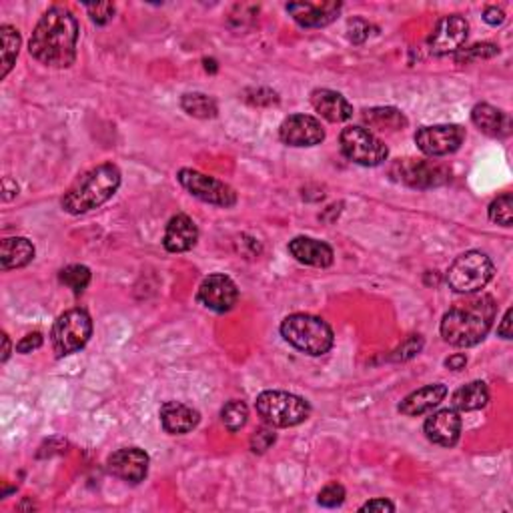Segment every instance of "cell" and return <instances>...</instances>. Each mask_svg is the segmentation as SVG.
<instances>
[{
	"mask_svg": "<svg viewBox=\"0 0 513 513\" xmlns=\"http://www.w3.org/2000/svg\"><path fill=\"white\" fill-rule=\"evenodd\" d=\"M466 141V129L461 124H433L415 133V144L428 157H445L458 151Z\"/></svg>",
	"mask_w": 513,
	"mask_h": 513,
	"instance_id": "obj_11",
	"label": "cell"
},
{
	"mask_svg": "<svg viewBox=\"0 0 513 513\" xmlns=\"http://www.w3.org/2000/svg\"><path fill=\"white\" fill-rule=\"evenodd\" d=\"M86 11L91 15V21L94 25H106L113 21L114 16V5L113 3H96V5H86Z\"/></svg>",
	"mask_w": 513,
	"mask_h": 513,
	"instance_id": "obj_36",
	"label": "cell"
},
{
	"mask_svg": "<svg viewBox=\"0 0 513 513\" xmlns=\"http://www.w3.org/2000/svg\"><path fill=\"white\" fill-rule=\"evenodd\" d=\"M343 5L329 0V3H289L287 13L293 16L297 25L305 28H321L331 25L341 13Z\"/></svg>",
	"mask_w": 513,
	"mask_h": 513,
	"instance_id": "obj_17",
	"label": "cell"
},
{
	"mask_svg": "<svg viewBox=\"0 0 513 513\" xmlns=\"http://www.w3.org/2000/svg\"><path fill=\"white\" fill-rule=\"evenodd\" d=\"M468 33H469V25L466 18L459 15L443 16L441 21L435 25L433 33L428 38L429 51L439 56L458 53L461 51L463 43L468 41Z\"/></svg>",
	"mask_w": 513,
	"mask_h": 513,
	"instance_id": "obj_12",
	"label": "cell"
},
{
	"mask_svg": "<svg viewBox=\"0 0 513 513\" xmlns=\"http://www.w3.org/2000/svg\"><path fill=\"white\" fill-rule=\"evenodd\" d=\"M35 259V245L26 237H8L0 243V267L3 271L26 267Z\"/></svg>",
	"mask_w": 513,
	"mask_h": 513,
	"instance_id": "obj_24",
	"label": "cell"
},
{
	"mask_svg": "<svg viewBox=\"0 0 513 513\" xmlns=\"http://www.w3.org/2000/svg\"><path fill=\"white\" fill-rule=\"evenodd\" d=\"M197 297L211 311L227 313L239 301V289L231 277L222 273H212L202 279Z\"/></svg>",
	"mask_w": 513,
	"mask_h": 513,
	"instance_id": "obj_13",
	"label": "cell"
},
{
	"mask_svg": "<svg viewBox=\"0 0 513 513\" xmlns=\"http://www.w3.org/2000/svg\"><path fill=\"white\" fill-rule=\"evenodd\" d=\"M255 408L271 428H295L311 413L303 397L287 391H263L257 397Z\"/></svg>",
	"mask_w": 513,
	"mask_h": 513,
	"instance_id": "obj_6",
	"label": "cell"
},
{
	"mask_svg": "<svg viewBox=\"0 0 513 513\" xmlns=\"http://www.w3.org/2000/svg\"><path fill=\"white\" fill-rule=\"evenodd\" d=\"M363 121L377 131H401L408 127L405 114L393 106H375V109L365 111Z\"/></svg>",
	"mask_w": 513,
	"mask_h": 513,
	"instance_id": "obj_26",
	"label": "cell"
},
{
	"mask_svg": "<svg viewBox=\"0 0 513 513\" xmlns=\"http://www.w3.org/2000/svg\"><path fill=\"white\" fill-rule=\"evenodd\" d=\"M277 441V435L271 428H261L253 433V438H251V449L255 453H265L271 445Z\"/></svg>",
	"mask_w": 513,
	"mask_h": 513,
	"instance_id": "obj_37",
	"label": "cell"
},
{
	"mask_svg": "<svg viewBox=\"0 0 513 513\" xmlns=\"http://www.w3.org/2000/svg\"><path fill=\"white\" fill-rule=\"evenodd\" d=\"M499 54V48L491 43H481V44H473L469 48H461V51L455 53V63H476V61H486L491 59V56Z\"/></svg>",
	"mask_w": 513,
	"mask_h": 513,
	"instance_id": "obj_32",
	"label": "cell"
},
{
	"mask_svg": "<svg viewBox=\"0 0 513 513\" xmlns=\"http://www.w3.org/2000/svg\"><path fill=\"white\" fill-rule=\"evenodd\" d=\"M448 395V387L443 383H431L425 385L421 390L409 393L405 400L400 403V413L408 415V418H419L423 413H429L431 409L445 400Z\"/></svg>",
	"mask_w": 513,
	"mask_h": 513,
	"instance_id": "obj_22",
	"label": "cell"
},
{
	"mask_svg": "<svg viewBox=\"0 0 513 513\" xmlns=\"http://www.w3.org/2000/svg\"><path fill=\"white\" fill-rule=\"evenodd\" d=\"M489 219L501 227L513 225V197L511 192H503L489 205Z\"/></svg>",
	"mask_w": 513,
	"mask_h": 513,
	"instance_id": "obj_31",
	"label": "cell"
},
{
	"mask_svg": "<svg viewBox=\"0 0 513 513\" xmlns=\"http://www.w3.org/2000/svg\"><path fill=\"white\" fill-rule=\"evenodd\" d=\"M119 187L121 171L113 163H104L83 173L64 192L61 205L71 215H84V212L99 209L106 201L113 199Z\"/></svg>",
	"mask_w": 513,
	"mask_h": 513,
	"instance_id": "obj_3",
	"label": "cell"
},
{
	"mask_svg": "<svg viewBox=\"0 0 513 513\" xmlns=\"http://www.w3.org/2000/svg\"><path fill=\"white\" fill-rule=\"evenodd\" d=\"M319 506L323 508H339L345 501V488L341 483H329L317 496Z\"/></svg>",
	"mask_w": 513,
	"mask_h": 513,
	"instance_id": "obj_33",
	"label": "cell"
},
{
	"mask_svg": "<svg viewBox=\"0 0 513 513\" xmlns=\"http://www.w3.org/2000/svg\"><path fill=\"white\" fill-rule=\"evenodd\" d=\"M183 111L195 119H215L217 117V103L212 96L205 93H187L181 99Z\"/></svg>",
	"mask_w": 513,
	"mask_h": 513,
	"instance_id": "obj_27",
	"label": "cell"
},
{
	"mask_svg": "<svg viewBox=\"0 0 513 513\" xmlns=\"http://www.w3.org/2000/svg\"><path fill=\"white\" fill-rule=\"evenodd\" d=\"M0 36H3V74L0 76L6 79V74L13 71L18 51H21V35L11 25H3L0 26Z\"/></svg>",
	"mask_w": 513,
	"mask_h": 513,
	"instance_id": "obj_28",
	"label": "cell"
},
{
	"mask_svg": "<svg viewBox=\"0 0 513 513\" xmlns=\"http://www.w3.org/2000/svg\"><path fill=\"white\" fill-rule=\"evenodd\" d=\"M489 403V390L483 381H471L459 387L451 397V408L455 411H478Z\"/></svg>",
	"mask_w": 513,
	"mask_h": 513,
	"instance_id": "obj_25",
	"label": "cell"
},
{
	"mask_svg": "<svg viewBox=\"0 0 513 513\" xmlns=\"http://www.w3.org/2000/svg\"><path fill=\"white\" fill-rule=\"evenodd\" d=\"M3 363L8 361V357H11V339H8L6 333H3Z\"/></svg>",
	"mask_w": 513,
	"mask_h": 513,
	"instance_id": "obj_44",
	"label": "cell"
},
{
	"mask_svg": "<svg viewBox=\"0 0 513 513\" xmlns=\"http://www.w3.org/2000/svg\"><path fill=\"white\" fill-rule=\"evenodd\" d=\"M201 415L197 409L189 408L185 403L167 401L161 408V425L171 435H185L199 425Z\"/></svg>",
	"mask_w": 513,
	"mask_h": 513,
	"instance_id": "obj_21",
	"label": "cell"
},
{
	"mask_svg": "<svg viewBox=\"0 0 513 513\" xmlns=\"http://www.w3.org/2000/svg\"><path fill=\"white\" fill-rule=\"evenodd\" d=\"M59 281L69 287L74 295H81L91 283V269L84 265H69L61 271Z\"/></svg>",
	"mask_w": 513,
	"mask_h": 513,
	"instance_id": "obj_30",
	"label": "cell"
},
{
	"mask_svg": "<svg viewBox=\"0 0 513 513\" xmlns=\"http://www.w3.org/2000/svg\"><path fill=\"white\" fill-rule=\"evenodd\" d=\"M313 109L329 123H345L353 117V106L341 93L331 89H317L311 94Z\"/></svg>",
	"mask_w": 513,
	"mask_h": 513,
	"instance_id": "obj_20",
	"label": "cell"
},
{
	"mask_svg": "<svg viewBox=\"0 0 513 513\" xmlns=\"http://www.w3.org/2000/svg\"><path fill=\"white\" fill-rule=\"evenodd\" d=\"M76 43H79L76 18L66 8L53 6L36 23L28 53L51 69H69L76 59Z\"/></svg>",
	"mask_w": 513,
	"mask_h": 513,
	"instance_id": "obj_1",
	"label": "cell"
},
{
	"mask_svg": "<svg viewBox=\"0 0 513 513\" xmlns=\"http://www.w3.org/2000/svg\"><path fill=\"white\" fill-rule=\"evenodd\" d=\"M360 511H395V506H393L390 499L377 498V499L367 501L365 506L360 508Z\"/></svg>",
	"mask_w": 513,
	"mask_h": 513,
	"instance_id": "obj_40",
	"label": "cell"
},
{
	"mask_svg": "<svg viewBox=\"0 0 513 513\" xmlns=\"http://www.w3.org/2000/svg\"><path fill=\"white\" fill-rule=\"evenodd\" d=\"M106 469L127 483H141L149 473V455L139 448H123L106 459Z\"/></svg>",
	"mask_w": 513,
	"mask_h": 513,
	"instance_id": "obj_15",
	"label": "cell"
},
{
	"mask_svg": "<svg viewBox=\"0 0 513 513\" xmlns=\"http://www.w3.org/2000/svg\"><path fill=\"white\" fill-rule=\"evenodd\" d=\"M281 335L295 350L313 357L329 353L335 343L333 329L327 325V321H323L321 317L307 313L285 317L283 323H281Z\"/></svg>",
	"mask_w": 513,
	"mask_h": 513,
	"instance_id": "obj_4",
	"label": "cell"
},
{
	"mask_svg": "<svg viewBox=\"0 0 513 513\" xmlns=\"http://www.w3.org/2000/svg\"><path fill=\"white\" fill-rule=\"evenodd\" d=\"M471 121L481 133L489 134V137H508L511 133L509 114L488 103H479L473 106Z\"/></svg>",
	"mask_w": 513,
	"mask_h": 513,
	"instance_id": "obj_23",
	"label": "cell"
},
{
	"mask_svg": "<svg viewBox=\"0 0 513 513\" xmlns=\"http://www.w3.org/2000/svg\"><path fill=\"white\" fill-rule=\"evenodd\" d=\"M371 23H367L365 18L361 16H355L350 21V25H347V33H350V41L353 44H363L367 38H370L371 35Z\"/></svg>",
	"mask_w": 513,
	"mask_h": 513,
	"instance_id": "obj_34",
	"label": "cell"
},
{
	"mask_svg": "<svg viewBox=\"0 0 513 513\" xmlns=\"http://www.w3.org/2000/svg\"><path fill=\"white\" fill-rule=\"evenodd\" d=\"M466 365H468V357L463 353H455V355L445 360V367H448V370H451V371H461Z\"/></svg>",
	"mask_w": 513,
	"mask_h": 513,
	"instance_id": "obj_42",
	"label": "cell"
},
{
	"mask_svg": "<svg viewBox=\"0 0 513 513\" xmlns=\"http://www.w3.org/2000/svg\"><path fill=\"white\" fill-rule=\"evenodd\" d=\"M247 93L249 94H255V99H247V101L251 104H257V106H261V104H273V103L279 101L277 99V93L269 91V89H251Z\"/></svg>",
	"mask_w": 513,
	"mask_h": 513,
	"instance_id": "obj_39",
	"label": "cell"
},
{
	"mask_svg": "<svg viewBox=\"0 0 513 513\" xmlns=\"http://www.w3.org/2000/svg\"><path fill=\"white\" fill-rule=\"evenodd\" d=\"M339 144L345 157L361 167H380L390 157L385 143L363 127H345L339 137Z\"/></svg>",
	"mask_w": 513,
	"mask_h": 513,
	"instance_id": "obj_8",
	"label": "cell"
},
{
	"mask_svg": "<svg viewBox=\"0 0 513 513\" xmlns=\"http://www.w3.org/2000/svg\"><path fill=\"white\" fill-rule=\"evenodd\" d=\"M423 347V337L421 335H411L409 339H405L400 350H395L393 360L395 361H408L411 357L418 355Z\"/></svg>",
	"mask_w": 513,
	"mask_h": 513,
	"instance_id": "obj_35",
	"label": "cell"
},
{
	"mask_svg": "<svg viewBox=\"0 0 513 513\" xmlns=\"http://www.w3.org/2000/svg\"><path fill=\"white\" fill-rule=\"evenodd\" d=\"M391 175L413 189H431L445 185L451 179V171L433 161L403 159L393 164Z\"/></svg>",
	"mask_w": 513,
	"mask_h": 513,
	"instance_id": "obj_10",
	"label": "cell"
},
{
	"mask_svg": "<svg viewBox=\"0 0 513 513\" xmlns=\"http://www.w3.org/2000/svg\"><path fill=\"white\" fill-rule=\"evenodd\" d=\"M279 139L289 147H315L323 143L325 129L311 114H291L279 127Z\"/></svg>",
	"mask_w": 513,
	"mask_h": 513,
	"instance_id": "obj_14",
	"label": "cell"
},
{
	"mask_svg": "<svg viewBox=\"0 0 513 513\" xmlns=\"http://www.w3.org/2000/svg\"><path fill=\"white\" fill-rule=\"evenodd\" d=\"M498 335L503 339H511V309H508L506 315H503L501 323L498 327Z\"/></svg>",
	"mask_w": 513,
	"mask_h": 513,
	"instance_id": "obj_43",
	"label": "cell"
},
{
	"mask_svg": "<svg viewBox=\"0 0 513 513\" xmlns=\"http://www.w3.org/2000/svg\"><path fill=\"white\" fill-rule=\"evenodd\" d=\"M493 273H496V269H493L491 259L486 253H481V251H468V253H463L453 261L451 267L448 269V275H445V281H448L451 291L473 295L489 283Z\"/></svg>",
	"mask_w": 513,
	"mask_h": 513,
	"instance_id": "obj_5",
	"label": "cell"
},
{
	"mask_svg": "<svg viewBox=\"0 0 513 513\" xmlns=\"http://www.w3.org/2000/svg\"><path fill=\"white\" fill-rule=\"evenodd\" d=\"M197 239H199V229L195 225V221H192L189 215L179 212V215H175L167 222L163 245L169 253H185V251L197 245Z\"/></svg>",
	"mask_w": 513,
	"mask_h": 513,
	"instance_id": "obj_18",
	"label": "cell"
},
{
	"mask_svg": "<svg viewBox=\"0 0 513 513\" xmlns=\"http://www.w3.org/2000/svg\"><path fill=\"white\" fill-rule=\"evenodd\" d=\"M221 419H222V425H225L231 433L241 431L249 421L247 405L239 400L225 403V408L221 409Z\"/></svg>",
	"mask_w": 513,
	"mask_h": 513,
	"instance_id": "obj_29",
	"label": "cell"
},
{
	"mask_svg": "<svg viewBox=\"0 0 513 513\" xmlns=\"http://www.w3.org/2000/svg\"><path fill=\"white\" fill-rule=\"evenodd\" d=\"M43 335L41 333H28V335H25L21 341L16 343V351L18 353H23V355H26V353H33V351H36V350H41L43 347Z\"/></svg>",
	"mask_w": 513,
	"mask_h": 513,
	"instance_id": "obj_38",
	"label": "cell"
},
{
	"mask_svg": "<svg viewBox=\"0 0 513 513\" xmlns=\"http://www.w3.org/2000/svg\"><path fill=\"white\" fill-rule=\"evenodd\" d=\"M93 335V319L83 309H71L54 321L53 350L56 357H66L81 351Z\"/></svg>",
	"mask_w": 513,
	"mask_h": 513,
	"instance_id": "obj_7",
	"label": "cell"
},
{
	"mask_svg": "<svg viewBox=\"0 0 513 513\" xmlns=\"http://www.w3.org/2000/svg\"><path fill=\"white\" fill-rule=\"evenodd\" d=\"M289 253L293 255L295 261L309 267H331L335 253L323 241H317L311 237H295L289 241Z\"/></svg>",
	"mask_w": 513,
	"mask_h": 513,
	"instance_id": "obj_19",
	"label": "cell"
},
{
	"mask_svg": "<svg viewBox=\"0 0 513 513\" xmlns=\"http://www.w3.org/2000/svg\"><path fill=\"white\" fill-rule=\"evenodd\" d=\"M461 418L459 413L451 409H441L428 418L423 425L425 438L431 443L441 445V448H453L459 441L461 435Z\"/></svg>",
	"mask_w": 513,
	"mask_h": 513,
	"instance_id": "obj_16",
	"label": "cell"
},
{
	"mask_svg": "<svg viewBox=\"0 0 513 513\" xmlns=\"http://www.w3.org/2000/svg\"><path fill=\"white\" fill-rule=\"evenodd\" d=\"M483 21L491 25V26H498V25L506 21V13H503L501 8H498V6H488L486 13H483Z\"/></svg>",
	"mask_w": 513,
	"mask_h": 513,
	"instance_id": "obj_41",
	"label": "cell"
},
{
	"mask_svg": "<svg viewBox=\"0 0 513 513\" xmlns=\"http://www.w3.org/2000/svg\"><path fill=\"white\" fill-rule=\"evenodd\" d=\"M179 183L185 187L192 197H197L202 202L215 207H235L237 192L233 187H229L227 183H222L215 177H209L205 173L195 169H181L179 171Z\"/></svg>",
	"mask_w": 513,
	"mask_h": 513,
	"instance_id": "obj_9",
	"label": "cell"
},
{
	"mask_svg": "<svg viewBox=\"0 0 513 513\" xmlns=\"http://www.w3.org/2000/svg\"><path fill=\"white\" fill-rule=\"evenodd\" d=\"M493 319H496V301L489 295H481L449 309L441 319L439 331L445 343L466 350L486 339Z\"/></svg>",
	"mask_w": 513,
	"mask_h": 513,
	"instance_id": "obj_2",
	"label": "cell"
}]
</instances>
